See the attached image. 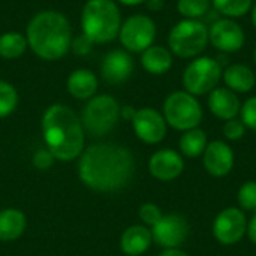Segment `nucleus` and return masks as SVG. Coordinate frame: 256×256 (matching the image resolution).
Listing matches in <instances>:
<instances>
[{
    "label": "nucleus",
    "mask_w": 256,
    "mask_h": 256,
    "mask_svg": "<svg viewBox=\"0 0 256 256\" xmlns=\"http://www.w3.org/2000/svg\"><path fill=\"white\" fill-rule=\"evenodd\" d=\"M135 162L132 153L118 144L100 142L81 153L78 174L81 182L98 192H116L132 178Z\"/></svg>",
    "instance_id": "obj_1"
},
{
    "label": "nucleus",
    "mask_w": 256,
    "mask_h": 256,
    "mask_svg": "<svg viewBox=\"0 0 256 256\" xmlns=\"http://www.w3.org/2000/svg\"><path fill=\"white\" fill-rule=\"evenodd\" d=\"M42 132L46 148L54 159L68 162L82 153L84 128L69 106L51 105L42 117Z\"/></svg>",
    "instance_id": "obj_2"
},
{
    "label": "nucleus",
    "mask_w": 256,
    "mask_h": 256,
    "mask_svg": "<svg viewBox=\"0 0 256 256\" xmlns=\"http://www.w3.org/2000/svg\"><path fill=\"white\" fill-rule=\"evenodd\" d=\"M30 50L42 60L54 62L66 56L72 44V30L68 18L56 10L36 14L26 33Z\"/></svg>",
    "instance_id": "obj_3"
},
{
    "label": "nucleus",
    "mask_w": 256,
    "mask_h": 256,
    "mask_svg": "<svg viewBox=\"0 0 256 256\" xmlns=\"http://www.w3.org/2000/svg\"><path fill=\"white\" fill-rule=\"evenodd\" d=\"M122 15L114 0H87L81 12V28L94 44H106L118 36Z\"/></svg>",
    "instance_id": "obj_4"
},
{
    "label": "nucleus",
    "mask_w": 256,
    "mask_h": 256,
    "mask_svg": "<svg viewBox=\"0 0 256 256\" xmlns=\"http://www.w3.org/2000/svg\"><path fill=\"white\" fill-rule=\"evenodd\" d=\"M208 42V27L200 20L183 18L168 34V48L178 58L200 57Z\"/></svg>",
    "instance_id": "obj_5"
},
{
    "label": "nucleus",
    "mask_w": 256,
    "mask_h": 256,
    "mask_svg": "<svg viewBox=\"0 0 256 256\" xmlns=\"http://www.w3.org/2000/svg\"><path fill=\"white\" fill-rule=\"evenodd\" d=\"M164 118L168 126L186 132L200 126L202 120V108L196 96L186 90H178L165 99Z\"/></svg>",
    "instance_id": "obj_6"
},
{
    "label": "nucleus",
    "mask_w": 256,
    "mask_h": 256,
    "mask_svg": "<svg viewBox=\"0 0 256 256\" xmlns=\"http://www.w3.org/2000/svg\"><path fill=\"white\" fill-rule=\"evenodd\" d=\"M224 68L216 58L200 56L195 57L183 72V87L194 96H204L213 92L222 80Z\"/></svg>",
    "instance_id": "obj_7"
},
{
    "label": "nucleus",
    "mask_w": 256,
    "mask_h": 256,
    "mask_svg": "<svg viewBox=\"0 0 256 256\" xmlns=\"http://www.w3.org/2000/svg\"><path fill=\"white\" fill-rule=\"evenodd\" d=\"M120 118V105L110 94L93 96L82 110V128L94 135L102 136L108 134Z\"/></svg>",
    "instance_id": "obj_8"
},
{
    "label": "nucleus",
    "mask_w": 256,
    "mask_h": 256,
    "mask_svg": "<svg viewBox=\"0 0 256 256\" xmlns=\"http://www.w3.org/2000/svg\"><path fill=\"white\" fill-rule=\"evenodd\" d=\"M156 24L148 15L135 14L122 22L118 38L126 51L142 52L153 45L156 39Z\"/></svg>",
    "instance_id": "obj_9"
},
{
    "label": "nucleus",
    "mask_w": 256,
    "mask_h": 256,
    "mask_svg": "<svg viewBox=\"0 0 256 256\" xmlns=\"http://www.w3.org/2000/svg\"><path fill=\"white\" fill-rule=\"evenodd\" d=\"M210 44L224 54L238 52L246 42V34L243 27L231 18L216 20L208 28Z\"/></svg>",
    "instance_id": "obj_10"
},
{
    "label": "nucleus",
    "mask_w": 256,
    "mask_h": 256,
    "mask_svg": "<svg viewBox=\"0 0 256 256\" xmlns=\"http://www.w3.org/2000/svg\"><path fill=\"white\" fill-rule=\"evenodd\" d=\"M248 230V222L243 210L240 208H225L222 210L213 222V236L214 238L225 246L238 243Z\"/></svg>",
    "instance_id": "obj_11"
},
{
    "label": "nucleus",
    "mask_w": 256,
    "mask_h": 256,
    "mask_svg": "<svg viewBox=\"0 0 256 256\" xmlns=\"http://www.w3.org/2000/svg\"><path fill=\"white\" fill-rule=\"evenodd\" d=\"M189 236V224L180 214H166L152 228V237L156 244L165 249H178Z\"/></svg>",
    "instance_id": "obj_12"
},
{
    "label": "nucleus",
    "mask_w": 256,
    "mask_h": 256,
    "mask_svg": "<svg viewBox=\"0 0 256 256\" xmlns=\"http://www.w3.org/2000/svg\"><path fill=\"white\" fill-rule=\"evenodd\" d=\"M132 126L141 141L146 144H158L165 138L168 124L159 111L153 108H141L136 110Z\"/></svg>",
    "instance_id": "obj_13"
},
{
    "label": "nucleus",
    "mask_w": 256,
    "mask_h": 256,
    "mask_svg": "<svg viewBox=\"0 0 256 256\" xmlns=\"http://www.w3.org/2000/svg\"><path fill=\"white\" fill-rule=\"evenodd\" d=\"M202 154L204 168L213 177H225L234 168V152L224 141H212Z\"/></svg>",
    "instance_id": "obj_14"
},
{
    "label": "nucleus",
    "mask_w": 256,
    "mask_h": 256,
    "mask_svg": "<svg viewBox=\"0 0 256 256\" xmlns=\"http://www.w3.org/2000/svg\"><path fill=\"white\" fill-rule=\"evenodd\" d=\"M148 170L150 174L162 182H171L177 177L182 176L184 170V162L183 158L170 148H164L156 152L148 162Z\"/></svg>",
    "instance_id": "obj_15"
},
{
    "label": "nucleus",
    "mask_w": 256,
    "mask_h": 256,
    "mask_svg": "<svg viewBox=\"0 0 256 256\" xmlns=\"http://www.w3.org/2000/svg\"><path fill=\"white\" fill-rule=\"evenodd\" d=\"M134 58L124 50L110 51L102 62V76L110 84H122L134 72Z\"/></svg>",
    "instance_id": "obj_16"
},
{
    "label": "nucleus",
    "mask_w": 256,
    "mask_h": 256,
    "mask_svg": "<svg viewBox=\"0 0 256 256\" xmlns=\"http://www.w3.org/2000/svg\"><path fill=\"white\" fill-rule=\"evenodd\" d=\"M208 94V108L214 117L225 122L237 118L242 110V102L237 93L228 87H216Z\"/></svg>",
    "instance_id": "obj_17"
},
{
    "label": "nucleus",
    "mask_w": 256,
    "mask_h": 256,
    "mask_svg": "<svg viewBox=\"0 0 256 256\" xmlns=\"http://www.w3.org/2000/svg\"><path fill=\"white\" fill-rule=\"evenodd\" d=\"M222 80L234 93H249L256 84L255 72L243 63H234L224 69Z\"/></svg>",
    "instance_id": "obj_18"
},
{
    "label": "nucleus",
    "mask_w": 256,
    "mask_h": 256,
    "mask_svg": "<svg viewBox=\"0 0 256 256\" xmlns=\"http://www.w3.org/2000/svg\"><path fill=\"white\" fill-rule=\"evenodd\" d=\"M152 242V231L147 226L134 225L122 234L120 248L128 256H140L150 248Z\"/></svg>",
    "instance_id": "obj_19"
},
{
    "label": "nucleus",
    "mask_w": 256,
    "mask_h": 256,
    "mask_svg": "<svg viewBox=\"0 0 256 256\" xmlns=\"http://www.w3.org/2000/svg\"><path fill=\"white\" fill-rule=\"evenodd\" d=\"M172 63H174V56L166 46L152 45L141 52V64L152 75H164L170 72Z\"/></svg>",
    "instance_id": "obj_20"
},
{
    "label": "nucleus",
    "mask_w": 256,
    "mask_h": 256,
    "mask_svg": "<svg viewBox=\"0 0 256 256\" xmlns=\"http://www.w3.org/2000/svg\"><path fill=\"white\" fill-rule=\"evenodd\" d=\"M66 87L69 94L75 99H92L98 90V78L88 69H76L69 75Z\"/></svg>",
    "instance_id": "obj_21"
},
{
    "label": "nucleus",
    "mask_w": 256,
    "mask_h": 256,
    "mask_svg": "<svg viewBox=\"0 0 256 256\" xmlns=\"http://www.w3.org/2000/svg\"><path fill=\"white\" fill-rule=\"evenodd\" d=\"M26 230V216L16 208L0 212V242L16 240Z\"/></svg>",
    "instance_id": "obj_22"
},
{
    "label": "nucleus",
    "mask_w": 256,
    "mask_h": 256,
    "mask_svg": "<svg viewBox=\"0 0 256 256\" xmlns=\"http://www.w3.org/2000/svg\"><path fill=\"white\" fill-rule=\"evenodd\" d=\"M208 141H207V135L202 129L200 128H194L190 130H186L182 138H180V150L184 156L188 158H198L204 153L206 147H207Z\"/></svg>",
    "instance_id": "obj_23"
},
{
    "label": "nucleus",
    "mask_w": 256,
    "mask_h": 256,
    "mask_svg": "<svg viewBox=\"0 0 256 256\" xmlns=\"http://www.w3.org/2000/svg\"><path fill=\"white\" fill-rule=\"evenodd\" d=\"M27 46V39L20 32H6L0 36V57L6 60L21 57L26 52Z\"/></svg>",
    "instance_id": "obj_24"
},
{
    "label": "nucleus",
    "mask_w": 256,
    "mask_h": 256,
    "mask_svg": "<svg viewBox=\"0 0 256 256\" xmlns=\"http://www.w3.org/2000/svg\"><path fill=\"white\" fill-rule=\"evenodd\" d=\"M212 6L225 18H242L250 12L254 0H212Z\"/></svg>",
    "instance_id": "obj_25"
},
{
    "label": "nucleus",
    "mask_w": 256,
    "mask_h": 256,
    "mask_svg": "<svg viewBox=\"0 0 256 256\" xmlns=\"http://www.w3.org/2000/svg\"><path fill=\"white\" fill-rule=\"evenodd\" d=\"M212 0H177V10L186 20H200L208 14Z\"/></svg>",
    "instance_id": "obj_26"
},
{
    "label": "nucleus",
    "mask_w": 256,
    "mask_h": 256,
    "mask_svg": "<svg viewBox=\"0 0 256 256\" xmlns=\"http://www.w3.org/2000/svg\"><path fill=\"white\" fill-rule=\"evenodd\" d=\"M18 104V94L14 86L6 81H0V118L9 116Z\"/></svg>",
    "instance_id": "obj_27"
},
{
    "label": "nucleus",
    "mask_w": 256,
    "mask_h": 256,
    "mask_svg": "<svg viewBox=\"0 0 256 256\" xmlns=\"http://www.w3.org/2000/svg\"><path fill=\"white\" fill-rule=\"evenodd\" d=\"M237 200H238V206L242 207V210H246V212L256 210V182H246L240 188Z\"/></svg>",
    "instance_id": "obj_28"
},
{
    "label": "nucleus",
    "mask_w": 256,
    "mask_h": 256,
    "mask_svg": "<svg viewBox=\"0 0 256 256\" xmlns=\"http://www.w3.org/2000/svg\"><path fill=\"white\" fill-rule=\"evenodd\" d=\"M240 120L244 123L248 129H252L256 132V96L249 98L244 104H242L240 110Z\"/></svg>",
    "instance_id": "obj_29"
},
{
    "label": "nucleus",
    "mask_w": 256,
    "mask_h": 256,
    "mask_svg": "<svg viewBox=\"0 0 256 256\" xmlns=\"http://www.w3.org/2000/svg\"><path fill=\"white\" fill-rule=\"evenodd\" d=\"M138 214H140V219L147 225V226H154L160 219H162V212H160V208L156 206V204H152V202H147V204H142L141 207H140V212H138Z\"/></svg>",
    "instance_id": "obj_30"
},
{
    "label": "nucleus",
    "mask_w": 256,
    "mask_h": 256,
    "mask_svg": "<svg viewBox=\"0 0 256 256\" xmlns=\"http://www.w3.org/2000/svg\"><path fill=\"white\" fill-rule=\"evenodd\" d=\"M246 132V126L240 118H232L225 122L224 124V135L226 140L230 141H238L244 136Z\"/></svg>",
    "instance_id": "obj_31"
},
{
    "label": "nucleus",
    "mask_w": 256,
    "mask_h": 256,
    "mask_svg": "<svg viewBox=\"0 0 256 256\" xmlns=\"http://www.w3.org/2000/svg\"><path fill=\"white\" fill-rule=\"evenodd\" d=\"M93 44H94V42H93L88 36H86L84 33H81L80 36H76V38L72 39L70 50H72L76 56H86V54L90 52Z\"/></svg>",
    "instance_id": "obj_32"
},
{
    "label": "nucleus",
    "mask_w": 256,
    "mask_h": 256,
    "mask_svg": "<svg viewBox=\"0 0 256 256\" xmlns=\"http://www.w3.org/2000/svg\"><path fill=\"white\" fill-rule=\"evenodd\" d=\"M54 164V156L51 154V152L48 148L39 150L36 152V154L33 156V165L38 170H46Z\"/></svg>",
    "instance_id": "obj_33"
},
{
    "label": "nucleus",
    "mask_w": 256,
    "mask_h": 256,
    "mask_svg": "<svg viewBox=\"0 0 256 256\" xmlns=\"http://www.w3.org/2000/svg\"><path fill=\"white\" fill-rule=\"evenodd\" d=\"M135 114H136V110L132 108L130 105H126V106L120 108V117L124 118V120H128V122H132L134 117H135Z\"/></svg>",
    "instance_id": "obj_34"
},
{
    "label": "nucleus",
    "mask_w": 256,
    "mask_h": 256,
    "mask_svg": "<svg viewBox=\"0 0 256 256\" xmlns=\"http://www.w3.org/2000/svg\"><path fill=\"white\" fill-rule=\"evenodd\" d=\"M146 6H147V9L148 10H152V12H159V10H162L164 9V6H165V0H146V3H144Z\"/></svg>",
    "instance_id": "obj_35"
},
{
    "label": "nucleus",
    "mask_w": 256,
    "mask_h": 256,
    "mask_svg": "<svg viewBox=\"0 0 256 256\" xmlns=\"http://www.w3.org/2000/svg\"><path fill=\"white\" fill-rule=\"evenodd\" d=\"M248 236H249V240L256 244V214L250 219V222L248 224V230H246Z\"/></svg>",
    "instance_id": "obj_36"
},
{
    "label": "nucleus",
    "mask_w": 256,
    "mask_h": 256,
    "mask_svg": "<svg viewBox=\"0 0 256 256\" xmlns=\"http://www.w3.org/2000/svg\"><path fill=\"white\" fill-rule=\"evenodd\" d=\"M159 256H189L186 252L180 250V249H166L165 252H162Z\"/></svg>",
    "instance_id": "obj_37"
},
{
    "label": "nucleus",
    "mask_w": 256,
    "mask_h": 256,
    "mask_svg": "<svg viewBox=\"0 0 256 256\" xmlns=\"http://www.w3.org/2000/svg\"><path fill=\"white\" fill-rule=\"evenodd\" d=\"M117 2H120L122 4H126V6H138V4L146 3V0H117Z\"/></svg>",
    "instance_id": "obj_38"
},
{
    "label": "nucleus",
    "mask_w": 256,
    "mask_h": 256,
    "mask_svg": "<svg viewBox=\"0 0 256 256\" xmlns=\"http://www.w3.org/2000/svg\"><path fill=\"white\" fill-rule=\"evenodd\" d=\"M250 21H252L254 27L256 28V4H254L252 9H250Z\"/></svg>",
    "instance_id": "obj_39"
},
{
    "label": "nucleus",
    "mask_w": 256,
    "mask_h": 256,
    "mask_svg": "<svg viewBox=\"0 0 256 256\" xmlns=\"http://www.w3.org/2000/svg\"><path fill=\"white\" fill-rule=\"evenodd\" d=\"M254 62H255V64H256V46H255V50H254Z\"/></svg>",
    "instance_id": "obj_40"
}]
</instances>
